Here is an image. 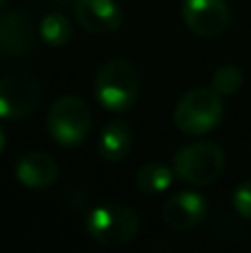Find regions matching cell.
<instances>
[{"label":"cell","instance_id":"1","mask_svg":"<svg viewBox=\"0 0 251 253\" xmlns=\"http://www.w3.org/2000/svg\"><path fill=\"white\" fill-rule=\"evenodd\" d=\"M96 98L107 111L123 114L136 105L140 96V76L138 69L125 58L109 60L96 74Z\"/></svg>","mask_w":251,"mask_h":253},{"label":"cell","instance_id":"2","mask_svg":"<svg viewBox=\"0 0 251 253\" xmlns=\"http://www.w3.org/2000/svg\"><path fill=\"white\" fill-rule=\"evenodd\" d=\"M89 238L102 247H123L140 231L138 213L120 202H105L89 211L84 222Z\"/></svg>","mask_w":251,"mask_h":253},{"label":"cell","instance_id":"3","mask_svg":"<svg viewBox=\"0 0 251 253\" xmlns=\"http://www.w3.org/2000/svg\"><path fill=\"white\" fill-rule=\"evenodd\" d=\"M225 169V153L216 142L185 144L173 156V171L187 184L207 187L220 178Z\"/></svg>","mask_w":251,"mask_h":253},{"label":"cell","instance_id":"4","mask_svg":"<svg viewBox=\"0 0 251 253\" xmlns=\"http://www.w3.org/2000/svg\"><path fill=\"white\" fill-rule=\"evenodd\" d=\"M222 120V100L213 89H191L178 100L173 123L187 135H203Z\"/></svg>","mask_w":251,"mask_h":253},{"label":"cell","instance_id":"5","mask_svg":"<svg viewBox=\"0 0 251 253\" xmlns=\"http://www.w3.org/2000/svg\"><path fill=\"white\" fill-rule=\"evenodd\" d=\"M47 129L60 147H78L91 129L87 102L78 96H60L49 109Z\"/></svg>","mask_w":251,"mask_h":253},{"label":"cell","instance_id":"6","mask_svg":"<svg viewBox=\"0 0 251 253\" xmlns=\"http://www.w3.org/2000/svg\"><path fill=\"white\" fill-rule=\"evenodd\" d=\"M42 84L31 74H9L0 78V118L22 120L29 118L40 105Z\"/></svg>","mask_w":251,"mask_h":253},{"label":"cell","instance_id":"7","mask_svg":"<svg viewBox=\"0 0 251 253\" xmlns=\"http://www.w3.org/2000/svg\"><path fill=\"white\" fill-rule=\"evenodd\" d=\"M182 20L196 36L213 38L229 27L231 11L225 0H185L182 2Z\"/></svg>","mask_w":251,"mask_h":253},{"label":"cell","instance_id":"8","mask_svg":"<svg viewBox=\"0 0 251 253\" xmlns=\"http://www.w3.org/2000/svg\"><path fill=\"white\" fill-rule=\"evenodd\" d=\"M36 40L34 16L25 9L9 11L0 18V56L20 58L31 51Z\"/></svg>","mask_w":251,"mask_h":253},{"label":"cell","instance_id":"9","mask_svg":"<svg viewBox=\"0 0 251 253\" xmlns=\"http://www.w3.org/2000/svg\"><path fill=\"white\" fill-rule=\"evenodd\" d=\"M207 200L200 193L180 191L171 196L163 207V220L171 231H191L207 215Z\"/></svg>","mask_w":251,"mask_h":253},{"label":"cell","instance_id":"10","mask_svg":"<svg viewBox=\"0 0 251 253\" xmlns=\"http://www.w3.org/2000/svg\"><path fill=\"white\" fill-rule=\"evenodd\" d=\"M76 22L89 34H111L123 25V11L114 0H76Z\"/></svg>","mask_w":251,"mask_h":253},{"label":"cell","instance_id":"11","mask_svg":"<svg viewBox=\"0 0 251 253\" xmlns=\"http://www.w3.org/2000/svg\"><path fill=\"white\" fill-rule=\"evenodd\" d=\"M58 173H60L58 162L44 151H29L16 165L18 182L25 184L27 189H36V191L53 187L58 180Z\"/></svg>","mask_w":251,"mask_h":253},{"label":"cell","instance_id":"12","mask_svg":"<svg viewBox=\"0 0 251 253\" xmlns=\"http://www.w3.org/2000/svg\"><path fill=\"white\" fill-rule=\"evenodd\" d=\"M133 144V135L127 123L123 120H111L102 126L100 140H98V149L100 156L109 162H120L129 156Z\"/></svg>","mask_w":251,"mask_h":253},{"label":"cell","instance_id":"13","mask_svg":"<svg viewBox=\"0 0 251 253\" xmlns=\"http://www.w3.org/2000/svg\"><path fill=\"white\" fill-rule=\"evenodd\" d=\"M173 175H176V171L169 169L163 162H147L138 169L136 184L145 193H163L171 187Z\"/></svg>","mask_w":251,"mask_h":253},{"label":"cell","instance_id":"14","mask_svg":"<svg viewBox=\"0 0 251 253\" xmlns=\"http://www.w3.org/2000/svg\"><path fill=\"white\" fill-rule=\"evenodd\" d=\"M71 22L65 13H49V16L42 18L38 27V34L49 47H62L71 40Z\"/></svg>","mask_w":251,"mask_h":253},{"label":"cell","instance_id":"15","mask_svg":"<svg viewBox=\"0 0 251 253\" xmlns=\"http://www.w3.org/2000/svg\"><path fill=\"white\" fill-rule=\"evenodd\" d=\"M243 69L236 65H225L220 69H216V74L211 76V89L218 96H234L240 87H243Z\"/></svg>","mask_w":251,"mask_h":253},{"label":"cell","instance_id":"16","mask_svg":"<svg viewBox=\"0 0 251 253\" xmlns=\"http://www.w3.org/2000/svg\"><path fill=\"white\" fill-rule=\"evenodd\" d=\"M234 207L243 218L251 220V182H240L234 189Z\"/></svg>","mask_w":251,"mask_h":253},{"label":"cell","instance_id":"17","mask_svg":"<svg viewBox=\"0 0 251 253\" xmlns=\"http://www.w3.org/2000/svg\"><path fill=\"white\" fill-rule=\"evenodd\" d=\"M4 144H7V135H4L2 126H0V153H2V151H4Z\"/></svg>","mask_w":251,"mask_h":253},{"label":"cell","instance_id":"18","mask_svg":"<svg viewBox=\"0 0 251 253\" xmlns=\"http://www.w3.org/2000/svg\"><path fill=\"white\" fill-rule=\"evenodd\" d=\"M2 2H4V0H0V4H2Z\"/></svg>","mask_w":251,"mask_h":253}]
</instances>
